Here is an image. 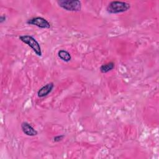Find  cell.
I'll list each match as a JSON object with an SVG mask.
<instances>
[{"instance_id": "1", "label": "cell", "mask_w": 159, "mask_h": 159, "mask_svg": "<svg viewBox=\"0 0 159 159\" xmlns=\"http://www.w3.org/2000/svg\"><path fill=\"white\" fill-rule=\"evenodd\" d=\"M130 7V4L126 2L114 1L108 4L106 11L109 14H118L128 11Z\"/></svg>"}, {"instance_id": "2", "label": "cell", "mask_w": 159, "mask_h": 159, "mask_svg": "<svg viewBox=\"0 0 159 159\" xmlns=\"http://www.w3.org/2000/svg\"><path fill=\"white\" fill-rule=\"evenodd\" d=\"M19 40L22 42H24V43L27 44L28 46H29L37 56L39 57L42 56V50H41L40 43L32 36L29 35H20L19 37Z\"/></svg>"}, {"instance_id": "3", "label": "cell", "mask_w": 159, "mask_h": 159, "mask_svg": "<svg viewBox=\"0 0 159 159\" xmlns=\"http://www.w3.org/2000/svg\"><path fill=\"white\" fill-rule=\"evenodd\" d=\"M57 3L60 7L68 11L78 12L81 9V2L78 0H60Z\"/></svg>"}, {"instance_id": "4", "label": "cell", "mask_w": 159, "mask_h": 159, "mask_svg": "<svg viewBox=\"0 0 159 159\" xmlns=\"http://www.w3.org/2000/svg\"><path fill=\"white\" fill-rule=\"evenodd\" d=\"M27 24L35 25L41 29H50L51 26L50 22L42 17H35L29 19L27 20Z\"/></svg>"}, {"instance_id": "5", "label": "cell", "mask_w": 159, "mask_h": 159, "mask_svg": "<svg viewBox=\"0 0 159 159\" xmlns=\"http://www.w3.org/2000/svg\"><path fill=\"white\" fill-rule=\"evenodd\" d=\"M20 127L23 132L28 136H35L38 134V132L27 122H23Z\"/></svg>"}, {"instance_id": "6", "label": "cell", "mask_w": 159, "mask_h": 159, "mask_svg": "<svg viewBox=\"0 0 159 159\" xmlns=\"http://www.w3.org/2000/svg\"><path fill=\"white\" fill-rule=\"evenodd\" d=\"M53 87L54 84L52 82L46 84L45 85L43 86L41 88L39 89V91H37V96L39 98H43L47 96L49 93L52 92V91L53 89Z\"/></svg>"}, {"instance_id": "7", "label": "cell", "mask_w": 159, "mask_h": 159, "mask_svg": "<svg viewBox=\"0 0 159 159\" xmlns=\"http://www.w3.org/2000/svg\"><path fill=\"white\" fill-rule=\"evenodd\" d=\"M58 56L61 60L65 62H68L71 59L70 53L65 50H60L58 52Z\"/></svg>"}, {"instance_id": "8", "label": "cell", "mask_w": 159, "mask_h": 159, "mask_svg": "<svg viewBox=\"0 0 159 159\" xmlns=\"http://www.w3.org/2000/svg\"><path fill=\"white\" fill-rule=\"evenodd\" d=\"M114 66H115V64L114 62H109V63L102 65L101 66L99 70L101 73H107V72L111 71L112 70H113Z\"/></svg>"}, {"instance_id": "9", "label": "cell", "mask_w": 159, "mask_h": 159, "mask_svg": "<svg viewBox=\"0 0 159 159\" xmlns=\"http://www.w3.org/2000/svg\"><path fill=\"white\" fill-rule=\"evenodd\" d=\"M65 137L64 135H57L55 137H53V141L55 142H58L60 141H61L62 139H63V138Z\"/></svg>"}, {"instance_id": "10", "label": "cell", "mask_w": 159, "mask_h": 159, "mask_svg": "<svg viewBox=\"0 0 159 159\" xmlns=\"http://www.w3.org/2000/svg\"><path fill=\"white\" fill-rule=\"evenodd\" d=\"M6 20V16L5 14H2L0 17V23L2 24Z\"/></svg>"}]
</instances>
